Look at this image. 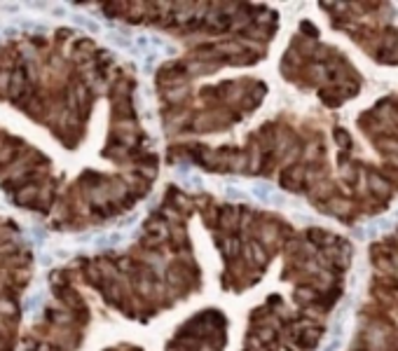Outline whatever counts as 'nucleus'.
<instances>
[{
	"label": "nucleus",
	"mask_w": 398,
	"mask_h": 351,
	"mask_svg": "<svg viewBox=\"0 0 398 351\" xmlns=\"http://www.w3.org/2000/svg\"><path fill=\"white\" fill-rule=\"evenodd\" d=\"M253 192L258 199H272V187H267V185H253Z\"/></svg>",
	"instance_id": "nucleus-2"
},
{
	"label": "nucleus",
	"mask_w": 398,
	"mask_h": 351,
	"mask_svg": "<svg viewBox=\"0 0 398 351\" xmlns=\"http://www.w3.org/2000/svg\"><path fill=\"white\" fill-rule=\"evenodd\" d=\"M394 218H396V220H398V211H396V213H394Z\"/></svg>",
	"instance_id": "nucleus-6"
},
{
	"label": "nucleus",
	"mask_w": 398,
	"mask_h": 351,
	"mask_svg": "<svg viewBox=\"0 0 398 351\" xmlns=\"http://www.w3.org/2000/svg\"><path fill=\"white\" fill-rule=\"evenodd\" d=\"M375 227H377V232H389V229L394 227V220H391V218H380V220L375 222Z\"/></svg>",
	"instance_id": "nucleus-3"
},
{
	"label": "nucleus",
	"mask_w": 398,
	"mask_h": 351,
	"mask_svg": "<svg viewBox=\"0 0 398 351\" xmlns=\"http://www.w3.org/2000/svg\"><path fill=\"white\" fill-rule=\"evenodd\" d=\"M340 344H342V342H340V337H335V340H333V342H330L323 351H337V347H340Z\"/></svg>",
	"instance_id": "nucleus-4"
},
{
	"label": "nucleus",
	"mask_w": 398,
	"mask_h": 351,
	"mask_svg": "<svg viewBox=\"0 0 398 351\" xmlns=\"http://www.w3.org/2000/svg\"><path fill=\"white\" fill-rule=\"evenodd\" d=\"M391 162H394V164H396V167H398V157H394V160H391Z\"/></svg>",
	"instance_id": "nucleus-5"
},
{
	"label": "nucleus",
	"mask_w": 398,
	"mask_h": 351,
	"mask_svg": "<svg viewBox=\"0 0 398 351\" xmlns=\"http://www.w3.org/2000/svg\"><path fill=\"white\" fill-rule=\"evenodd\" d=\"M370 187L377 192V194H389V183L384 180V178H380V176H370Z\"/></svg>",
	"instance_id": "nucleus-1"
}]
</instances>
